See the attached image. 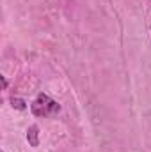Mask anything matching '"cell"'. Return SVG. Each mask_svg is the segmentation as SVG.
Masks as SVG:
<instances>
[{
	"mask_svg": "<svg viewBox=\"0 0 151 152\" xmlns=\"http://www.w3.org/2000/svg\"><path fill=\"white\" fill-rule=\"evenodd\" d=\"M30 112L36 117H55L61 112V104L53 101L48 94H38V97L30 104Z\"/></svg>",
	"mask_w": 151,
	"mask_h": 152,
	"instance_id": "obj_1",
	"label": "cell"
},
{
	"mask_svg": "<svg viewBox=\"0 0 151 152\" xmlns=\"http://www.w3.org/2000/svg\"><path fill=\"white\" fill-rule=\"evenodd\" d=\"M27 142H29L30 147H38L39 145V127L36 124H32L27 129Z\"/></svg>",
	"mask_w": 151,
	"mask_h": 152,
	"instance_id": "obj_2",
	"label": "cell"
},
{
	"mask_svg": "<svg viewBox=\"0 0 151 152\" xmlns=\"http://www.w3.org/2000/svg\"><path fill=\"white\" fill-rule=\"evenodd\" d=\"M11 104H13V108L14 110H20V112H23V110H27V103L21 99V97H11Z\"/></svg>",
	"mask_w": 151,
	"mask_h": 152,
	"instance_id": "obj_3",
	"label": "cell"
},
{
	"mask_svg": "<svg viewBox=\"0 0 151 152\" xmlns=\"http://www.w3.org/2000/svg\"><path fill=\"white\" fill-rule=\"evenodd\" d=\"M0 78H2V87H4V90H5V88H7V78H5V76H0Z\"/></svg>",
	"mask_w": 151,
	"mask_h": 152,
	"instance_id": "obj_4",
	"label": "cell"
},
{
	"mask_svg": "<svg viewBox=\"0 0 151 152\" xmlns=\"http://www.w3.org/2000/svg\"><path fill=\"white\" fill-rule=\"evenodd\" d=\"M2 152H4V151H2Z\"/></svg>",
	"mask_w": 151,
	"mask_h": 152,
	"instance_id": "obj_5",
	"label": "cell"
}]
</instances>
